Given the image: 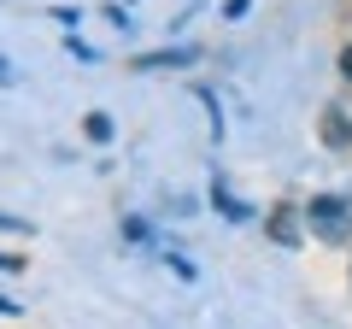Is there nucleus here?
Wrapping results in <instances>:
<instances>
[{
    "label": "nucleus",
    "instance_id": "obj_1",
    "mask_svg": "<svg viewBox=\"0 0 352 329\" xmlns=\"http://www.w3.org/2000/svg\"><path fill=\"white\" fill-rule=\"evenodd\" d=\"M305 224H311L323 241H346L352 235V206L335 200V194H317V200L305 206Z\"/></svg>",
    "mask_w": 352,
    "mask_h": 329
},
{
    "label": "nucleus",
    "instance_id": "obj_2",
    "mask_svg": "<svg viewBox=\"0 0 352 329\" xmlns=\"http://www.w3.org/2000/svg\"><path fill=\"white\" fill-rule=\"evenodd\" d=\"M188 59H200L194 47H170V53H141L135 59V71H159V65H188Z\"/></svg>",
    "mask_w": 352,
    "mask_h": 329
},
{
    "label": "nucleus",
    "instance_id": "obj_3",
    "mask_svg": "<svg viewBox=\"0 0 352 329\" xmlns=\"http://www.w3.org/2000/svg\"><path fill=\"white\" fill-rule=\"evenodd\" d=\"M270 235H276L282 247H294V241H300V224H294V212H276V217H270Z\"/></svg>",
    "mask_w": 352,
    "mask_h": 329
},
{
    "label": "nucleus",
    "instance_id": "obj_4",
    "mask_svg": "<svg viewBox=\"0 0 352 329\" xmlns=\"http://www.w3.org/2000/svg\"><path fill=\"white\" fill-rule=\"evenodd\" d=\"M212 200H217V206H223V217H235V224H241V217H247V206H241V200H235V194H229V189H223V182H212Z\"/></svg>",
    "mask_w": 352,
    "mask_h": 329
},
{
    "label": "nucleus",
    "instance_id": "obj_5",
    "mask_svg": "<svg viewBox=\"0 0 352 329\" xmlns=\"http://www.w3.org/2000/svg\"><path fill=\"white\" fill-rule=\"evenodd\" d=\"M88 141H112V118H106V112H88Z\"/></svg>",
    "mask_w": 352,
    "mask_h": 329
},
{
    "label": "nucleus",
    "instance_id": "obj_6",
    "mask_svg": "<svg viewBox=\"0 0 352 329\" xmlns=\"http://www.w3.org/2000/svg\"><path fill=\"white\" fill-rule=\"evenodd\" d=\"M0 229H18V235H30V229L18 224V217H6V212H0Z\"/></svg>",
    "mask_w": 352,
    "mask_h": 329
},
{
    "label": "nucleus",
    "instance_id": "obj_7",
    "mask_svg": "<svg viewBox=\"0 0 352 329\" xmlns=\"http://www.w3.org/2000/svg\"><path fill=\"white\" fill-rule=\"evenodd\" d=\"M0 270H24V259H12V253H0Z\"/></svg>",
    "mask_w": 352,
    "mask_h": 329
},
{
    "label": "nucleus",
    "instance_id": "obj_8",
    "mask_svg": "<svg viewBox=\"0 0 352 329\" xmlns=\"http://www.w3.org/2000/svg\"><path fill=\"white\" fill-rule=\"evenodd\" d=\"M340 76H346V83H352V47L340 53Z\"/></svg>",
    "mask_w": 352,
    "mask_h": 329
},
{
    "label": "nucleus",
    "instance_id": "obj_9",
    "mask_svg": "<svg viewBox=\"0 0 352 329\" xmlns=\"http://www.w3.org/2000/svg\"><path fill=\"white\" fill-rule=\"evenodd\" d=\"M0 83H12V65H6V59H0Z\"/></svg>",
    "mask_w": 352,
    "mask_h": 329
}]
</instances>
